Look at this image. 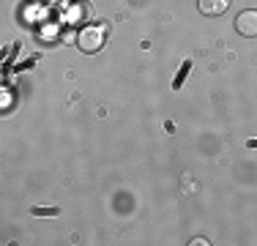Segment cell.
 <instances>
[{"label": "cell", "mask_w": 257, "mask_h": 246, "mask_svg": "<svg viewBox=\"0 0 257 246\" xmlns=\"http://www.w3.org/2000/svg\"><path fill=\"white\" fill-rule=\"evenodd\" d=\"M104 41H107V28L99 25V22L85 25V28L79 30V36H77V47L82 49V52H88V55L99 52V49L104 47Z\"/></svg>", "instance_id": "6da1fadb"}, {"label": "cell", "mask_w": 257, "mask_h": 246, "mask_svg": "<svg viewBox=\"0 0 257 246\" xmlns=\"http://www.w3.org/2000/svg\"><path fill=\"white\" fill-rule=\"evenodd\" d=\"M235 30L246 39H254L257 36V11L254 9H246L235 17Z\"/></svg>", "instance_id": "7a4b0ae2"}, {"label": "cell", "mask_w": 257, "mask_h": 246, "mask_svg": "<svg viewBox=\"0 0 257 246\" xmlns=\"http://www.w3.org/2000/svg\"><path fill=\"white\" fill-rule=\"evenodd\" d=\"M197 6H200V14L219 17V14H224V11L230 9V0H197Z\"/></svg>", "instance_id": "3957f363"}, {"label": "cell", "mask_w": 257, "mask_h": 246, "mask_svg": "<svg viewBox=\"0 0 257 246\" xmlns=\"http://www.w3.org/2000/svg\"><path fill=\"white\" fill-rule=\"evenodd\" d=\"M189 71H192V60H183L181 69H178V74H175V79H173V88H175V90H181V88H183V82H186Z\"/></svg>", "instance_id": "277c9868"}, {"label": "cell", "mask_w": 257, "mask_h": 246, "mask_svg": "<svg viewBox=\"0 0 257 246\" xmlns=\"http://www.w3.org/2000/svg\"><path fill=\"white\" fill-rule=\"evenodd\" d=\"M30 213L33 216H58L60 208H30Z\"/></svg>", "instance_id": "5b68a950"}, {"label": "cell", "mask_w": 257, "mask_h": 246, "mask_svg": "<svg viewBox=\"0 0 257 246\" xmlns=\"http://www.w3.org/2000/svg\"><path fill=\"white\" fill-rule=\"evenodd\" d=\"M249 148H257V140H249V143H246Z\"/></svg>", "instance_id": "8992f818"}]
</instances>
